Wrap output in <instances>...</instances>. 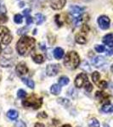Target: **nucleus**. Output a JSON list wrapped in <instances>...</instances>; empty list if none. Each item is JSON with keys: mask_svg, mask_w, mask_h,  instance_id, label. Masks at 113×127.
Listing matches in <instances>:
<instances>
[{"mask_svg": "<svg viewBox=\"0 0 113 127\" xmlns=\"http://www.w3.org/2000/svg\"><path fill=\"white\" fill-rule=\"evenodd\" d=\"M0 54H1V45H0Z\"/></svg>", "mask_w": 113, "mask_h": 127, "instance_id": "43", "label": "nucleus"}, {"mask_svg": "<svg viewBox=\"0 0 113 127\" xmlns=\"http://www.w3.org/2000/svg\"><path fill=\"white\" fill-rule=\"evenodd\" d=\"M45 16L43 15V14H37L36 15H35V22H36L37 25H41L43 24L44 22L45 21Z\"/></svg>", "mask_w": 113, "mask_h": 127, "instance_id": "18", "label": "nucleus"}, {"mask_svg": "<svg viewBox=\"0 0 113 127\" xmlns=\"http://www.w3.org/2000/svg\"><path fill=\"white\" fill-rule=\"evenodd\" d=\"M66 3V0H51L50 1V7L53 9L59 10L64 8Z\"/></svg>", "mask_w": 113, "mask_h": 127, "instance_id": "10", "label": "nucleus"}, {"mask_svg": "<svg viewBox=\"0 0 113 127\" xmlns=\"http://www.w3.org/2000/svg\"><path fill=\"white\" fill-rule=\"evenodd\" d=\"M111 69H112V73H113V64L112 65V67H111Z\"/></svg>", "mask_w": 113, "mask_h": 127, "instance_id": "41", "label": "nucleus"}, {"mask_svg": "<svg viewBox=\"0 0 113 127\" xmlns=\"http://www.w3.org/2000/svg\"><path fill=\"white\" fill-rule=\"evenodd\" d=\"M17 96H18V97H20V98H25L26 97V93L24 90L20 89L17 93Z\"/></svg>", "mask_w": 113, "mask_h": 127, "instance_id": "29", "label": "nucleus"}, {"mask_svg": "<svg viewBox=\"0 0 113 127\" xmlns=\"http://www.w3.org/2000/svg\"><path fill=\"white\" fill-rule=\"evenodd\" d=\"M34 127H44V125L42 124V123H36Z\"/></svg>", "mask_w": 113, "mask_h": 127, "instance_id": "38", "label": "nucleus"}, {"mask_svg": "<svg viewBox=\"0 0 113 127\" xmlns=\"http://www.w3.org/2000/svg\"><path fill=\"white\" fill-rule=\"evenodd\" d=\"M103 42L106 45H107L109 48H113V34L109 33L106 34L103 37Z\"/></svg>", "mask_w": 113, "mask_h": 127, "instance_id": "13", "label": "nucleus"}, {"mask_svg": "<svg viewBox=\"0 0 113 127\" xmlns=\"http://www.w3.org/2000/svg\"><path fill=\"white\" fill-rule=\"evenodd\" d=\"M84 87H85L86 92H88V93H90V92H92V90H93V86H92V84L90 83L89 81H88V82L85 84Z\"/></svg>", "mask_w": 113, "mask_h": 127, "instance_id": "30", "label": "nucleus"}, {"mask_svg": "<svg viewBox=\"0 0 113 127\" xmlns=\"http://www.w3.org/2000/svg\"><path fill=\"white\" fill-rule=\"evenodd\" d=\"M100 75L98 71H94V72L92 74V80H93V81L96 85H97L99 83V81H100Z\"/></svg>", "mask_w": 113, "mask_h": 127, "instance_id": "24", "label": "nucleus"}, {"mask_svg": "<svg viewBox=\"0 0 113 127\" xmlns=\"http://www.w3.org/2000/svg\"><path fill=\"white\" fill-rule=\"evenodd\" d=\"M82 69H84L85 71H91V68H90V66H89V63L87 62V61H83V63H82Z\"/></svg>", "mask_w": 113, "mask_h": 127, "instance_id": "27", "label": "nucleus"}, {"mask_svg": "<svg viewBox=\"0 0 113 127\" xmlns=\"http://www.w3.org/2000/svg\"><path fill=\"white\" fill-rule=\"evenodd\" d=\"M18 116H19V114H18V112L15 109H10L7 112V117L11 120H16V119L18 118Z\"/></svg>", "mask_w": 113, "mask_h": 127, "instance_id": "14", "label": "nucleus"}, {"mask_svg": "<svg viewBox=\"0 0 113 127\" xmlns=\"http://www.w3.org/2000/svg\"><path fill=\"white\" fill-rule=\"evenodd\" d=\"M50 91L53 95H58V94L60 93V92H61V87L59 85V84H54V85L51 87Z\"/></svg>", "mask_w": 113, "mask_h": 127, "instance_id": "17", "label": "nucleus"}, {"mask_svg": "<svg viewBox=\"0 0 113 127\" xmlns=\"http://www.w3.org/2000/svg\"><path fill=\"white\" fill-rule=\"evenodd\" d=\"M92 64H93L94 67L100 68V67L103 66L105 64H106V59L102 56H97L92 59Z\"/></svg>", "mask_w": 113, "mask_h": 127, "instance_id": "11", "label": "nucleus"}, {"mask_svg": "<svg viewBox=\"0 0 113 127\" xmlns=\"http://www.w3.org/2000/svg\"><path fill=\"white\" fill-rule=\"evenodd\" d=\"M15 127H26V124L22 120H19V121L16 122Z\"/></svg>", "mask_w": 113, "mask_h": 127, "instance_id": "32", "label": "nucleus"}, {"mask_svg": "<svg viewBox=\"0 0 113 127\" xmlns=\"http://www.w3.org/2000/svg\"><path fill=\"white\" fill-rule=\"evenodd\" d=\"M86 1H89V0H86Z\"/></svg>", "mask_w": 113, "mask_h": 127, "instance_id": "45", "label": "nucleus"}, {"mask_svg": "<svg viewBox=\"0 0 113 127\" xmlns=\"http://www.w3.org/2000/svg\"><path fill=\"white\" fill-rule=\"evenodd\" d=\"M32 59H33L34 62L37 64H42V63H44V58L42 54L33 55V56H32Z\"/></svg>", "mask_w": 113, "mask_h": 127, "instance_id": "20", "label": "nucleus"}, {"mask_svg": "<svg viewBox=\"0 0 113 127\" xmlns=\"http://www.w3.org/2000/svg\"><path fill=\"white\" fill-rule=\"evenodd\" d=\"M36 41L33 37H31L28 36H23L17 42L16 44V50L18 54L21 56H27L35 48Z\"/></svg>", "mask_w": 113, "mask_h": 127, "instance_id": "1", "label": "nucleus"}, {"mask_svg": "<svg viewBox=\"0 0 113 127\" xmlns=\"http://www.w3.org/2000/svg\"><path fill=\"white\" fill-rule=\"evenodd\" d=\"M61 127H71V125H64V126H62Z\"/></svg>", "mask_w": 113, "mask_h": 127, "instance_id": "39", "label": "nucleus"}, {"mask_svg": "<svg viewBox=\"0 0 113 127\" xmlns=\"http://www.w3.org/2000/svg\"><path fill=\"white\" fill-rule=\"evenodd\" d=\"M2 6V0H0V8H1Z\"/></svg>", "mask_w": 113, "mask_h": 127, "instance_id": "42", "label": "nucleus"}, {"mask_svg": "<svg viewBox=\"0 0 113 127\" xmlns=\"http://www.w3.org/2000/svg\"><path fill=\"white\" fill-rule=\"evenodd\" d=\"M64 56V50L60 48H56L54 50V57L56 59H60Z\"/></svg>", "mask_w": 113, "mask_h": 127, "instance_id": "15", "label": "nucleus"}, {"mask_svg": "<svg viewBox=\"0 0 113 127\" xmlns=\"http://www.w3.org/2000/svg\"><path fill=\"white\" fill-rule=\"evenodd\" d=\"M89 81V78H88L87 74L85 73H81L79 75H77L75 79V87L77 88H81L83 86H85V84Z\"/></svg>", "mask_w": 113, "mask_h": 127, "instance_id": "7", "label": "nucleus"}, {"mask_svg": "<svg viewBox=\"0 0 113 127\" xmlns=\"http://www.w3.org/2000/svg\"><path fill=\"white\" fill-rule=\"evenodd\" d=\"M94 49H95V51L97 53H103L106 50V48H105V46H103V45H96Z\"/></svg>", "mask_w": 113, "mask_h": 127, "instance_id": "28", "label": "nucleus"}, {"mask_svg": "<svg viewBox=\"0 0 113 127\" xmlns=\"http://www.w3.org/2000/svg\"><path fill=\"white\" fill-rule=\"evenodd\" d=\"M106 52H107V53H106V54L109 55V56H111V55H112V54H113V48L109 49V50L107 49V51H106Z\"/></svg>", "mask_w": 113, "mask_h": 127, "instance_id": "37", "label": "nucleus"}, {"mask_svg": "<svg viewBox=\"0 0 113 127\" xmlns=\"http://www.w3.org/2000/svg\"><path fill=\"white\" fill-rule=\"evenodd\" d=\"M28 31V29L26 27H24V28H21V29H20V30H18V32H17V33L19 34V35H23L26 33V32Z\"/></svg>", "mask_w": 113, "mask_h": 127, "instance_id": "33", "label": "nucleus"}, {"mask_svg": "<svg viewBox=\"0 0 113 127\" xmlns=\"http://www.w3.org/2000/svg\"><path fill=\"white\" fill-rule=\"evenodd\" d=\"M47 117H48V115H47V114L45 112L39 113V114H38V118H40V119H45Z\"/></svg>", "mask_w": 113, "mask_h": 127, "instance_id": "34", "label": "nucleus"}, {"mask_svg": "<svg viewBox=\"0 0 113 127\" xmlns=\"http://www.w3.org/2000/svg\"><path fill=\"white\" fill-rule=\"evenodd\" d=\"M21 80H22V81H23V83L26 84L28 87L32 88V89H33V88H34L35 83H34V81H32V80H31L29 78H22Z\"/></svg>", "mask_w": 113, "mask_h": 127, "instance_id": "21", "label": "nucleus"}, {"mask_svg": "<svg viewBox=\"0 0 113 127\" xmlns=\"http://www.w3.org/2000/svg\"><path fill=\"white\" fill-rule=\"evenodd\" d=\"M97 86L100 88H101V89H105V88L107 87V82H106V81H100V82H99L97 84Z\"/></svg>", "mask_w": 113, "mask_h": 127, "instance_id": "31", "label": "nucleus"}, {"mask_svg": "<svg viewBox=\"0 0 113 127\" xmlns=\"http://www.w3.org/2000/svg\"><path fill=\"white\" fill-rule=\"evenodd\" d=\"M0 81H1V74H0Z\"/></svg>", "mask_w": 113, "mask_h": 127, "instance_id": "44", "label": "nucleus"}, {"mask_svg": "<svg viewBox=\"0 0 113 127\" xmlns=\"http://www.w3.org/2000/svg\"><path fill=\"white\" fill-rule=\"evenodd\" d=\"M15 70H16V73H17L18 75H26V74L28 72V69H27V67H26V65L25 63L18 64L17 66H16Z\"/></svg>", "mask_w": 113, "mask_h": 127, "instance_id": "12", "label": "nucleus"}, {"mask_svg": "<svg viewBox=\"0 0 113 127\" xmlns=\"http://www.w3.org/2000/svg\"><path fill=\"white\" fill-rule=\"evenodd\" d=\"M89 127H100V122L97 119H91L89 121Z\"/></svg>", "mask_w": 113, "mask_h": 127, "instance_id": "25", "label": "nucleus"}, {"mask_svg": "<svg viewBox=\"0 0 113 127\" xmlns=\"http://www.w3.org/2000/svg\"><path fill=\"white\" fill-rule=\"evenodd\" d=\"M60 66L58 64H51L47 65L46 67V74L49 76H55L59 73Z\"/></svg>", "mask_w": 113, "mask_h": 127, "instance_id": "8", "label": "nucleus"}, {"mask_svg": "<svg viewBox=\"0 0 113 127\" xmlns=\"http://www.w3.org/2000/svg\"><path fill=\"white\" fill-rule=\"evenodd\" d=\"M58 103H60L61 105H63L64 107H69V106L71 105V102H70V100L67 99V98H65V97L59 98Z\"/></svg>", "mask_w": 113, "mask_h": 127, "instance_id": "22", "label": "nucleus"}, {"mask_svg": "<svg viewBox=\"0 0 113 127\" xmlns=\"http://www.w3.org/2000/svg\"><path fill=\"white\" fill-rule=\"evenodd\" d=\"M32 22H33V19H32V17H31V16H26V25H27V26H29V25H31L32 23Z\"/></svg>", "mask_w": 113, "mask_h": 127, "instance_id": "35", "label": "nucleus"}, {"mask_svg": "<svg viewBox=\"0 0 113 127\" xmlns=\"http://www.w3.org/2000/svg\"><path fill=\"white\" fill-rule=\"evenodd\" d=\"M98 24L102 30H107L108 28L110 27L111 20L109 19L108 16L101 15V16H100L98 19Z\"/></svg>", "mask_w": 113, "mask_h": 127, "instance_id": "9", "label": "nucleus"}, {"mask_svg": "<svg viewBox=\"0 0 113 127\" xmlns=\"http://www.w3.org/2000/svg\"><path fill=\"white\" fill-rule=\"evenodd\" d=\"M30 11H31V9H24V10H23V15H24L25 16H28V15H29V14H30Z\"/></svg>", "mask_w": 113, "mask_h": 127, "instance_id": "36", "label": "nucleus"}, {"mask_svg": "<svg viewBox=\"0 0 113 127\" xmlns=\"http://www.w3.org/2000/svg\"><path fill=\"white\" fill-rule=\"evenodd\" d=\"M75 40H76V42L79 44H85L86 42H87V39H86L85 36H83L82 33H78L76 35Z\"/></svg>", "mask_w": 113, "mask_h": 127, "instance_id": "16", "label": "nucleus"}, {"mask_svg": "<svg viewBox=\"0 0 113 127\" xmlns=\"http://www.w3.org/2000/svg\"><path fill=\"white\" fill-rule=\"evenodd\" d=\"M84 13V8L78 5H72L70 8V15L72 18L73 24L75 26H79L83 21V15Z\"/></svg>", "mask_w": 113, "mask_h": 127, "instance_id": "3", "label": "nucleus"}, {"mask_svg": "<svg viewBox=\"0 0 113 127\" xmlns=\"http://www.w3.org/2000/svg\"><path fill=\"white\" fill-rule=\"evenodd\" d=\"M43 103V98H38L36 96L32 95L30 97H28L27 99H25L22 102L24 107H31L33 108L34 109H38L41 107Z\"/></svg>", "mask_w": 113, "mask_h": 127, "instance_id": "5", "label": "nucleus"}, {"mask_svg": "<svg viewBox=\"0 0 113 127\" xmlns=\"http://www.w3.org/2000/svg\"><path fill=\"white\" fill-rule=\"evenodd\" d=\"M12 50L10 48H6L3 52V54L0 57V65L3 67H11L14 64L12 59Z\"/></svg>", "mask_w": 113, "mask_h": 127, "instance_id": "4", "label": "nucleus"}, {"mask_svg": "<svg viewBox=\"0 0 113 127\" xmlns=\"http://www.w3.org/2000/svg\"><path fill=\"white\" fill-rule=\"evenodd\" d=\"M101 110L104 113H106V114H109V113H112L113 112V105L111 103H106L104 104L103 107H102Z\"/></svg>", "mask_w": 113, "mask_h": 127, "instance_id": "19", "label": "nucleus"}, {"mask_svg": "<svg viewBox=\"0 0 113 127\" xmlns=\"http://www.w3.org/2000/svg\"><path fill=\"white\" fill-rule=\"evenodd\" d=\"M0 36L2 37V43L4 45H9L13 39V36L10 34L9 30L3 26H0Z\"/></svg>", "mask_w": 113, "mask_h": 127, "instance_id": "6", "label": "nucleus"}, {"mask_svg": "<svg viewBox=\"0 0 113 127\" xmlns=\"http://www.w3.org/2000/svg\"><path fill=\"white\" fill-rule=\"evenodd\" d=\"M22 20H23V16L21 15H20V14L15 15V17H14V21H15L16 24H21Z\"/></svg>", "mask_w": 113, "mask_h": 127, "instance_id": "26", "label": "nucleus"}, {"mask_svg": "<svg viewBox=\"0 0 113 127\" xmlns=\"http://www.w3.org/2000/svg\"><path fill=\"white\" fill-rule=\"evenodd\" d=\"M104 127H110L107 124H104Z\"/></svg>", "mask_w": 113, "mask_h": 127, "instance_id": "40", "label": "nucleus"}, {"mask_svg": "<svg viewBox=\"0 0 113 127\" xmlns=\"http://www.w3.org/2000/svg\"><path fill=\"white\" fill-rule=\"evenodd\" d=\"M64 64L66 68L70 69H75L80 64V58L77 52L71 51L67 53L64 59Z\"/></svg>", "mask_w": 113, "mask_h": 127, "instance_id": "2", "label": "nucleus"}, {"mask_svg": "<svg viewBox=\"0 0 113 127\" xmlns=\"http://www.w3.org/2000/svg\"><path fill=\"white\" fill-rule=\"evenodd\" d=\"M70 82V80L68 77L66 76H61L60 78L59 79V85L60 86H66L67 84Z\"/></svg>", "mask_w": 113, "mask_h": 127, "instance_id": "23", "label": "nucleus"}]
</instances>
